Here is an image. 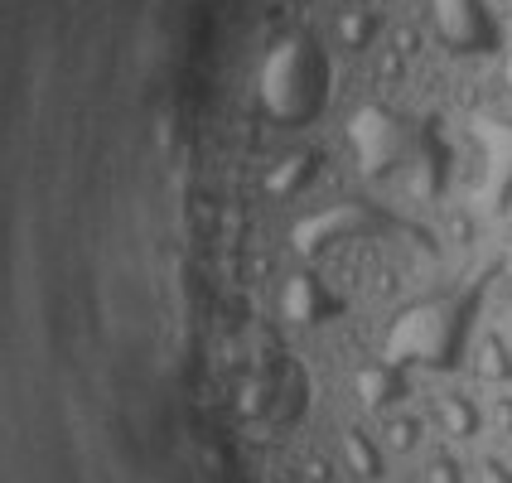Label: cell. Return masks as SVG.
I'll return each instance as SVG.
<instances>
[{
  "label": "cell",
  "instance_id": "2",
  "mask_svg": "<svg viewBox=\"0 0 512 483\" xmlns=\"http://www.w3.org/2000/svg\"><path fill=\"white\" fill-rule=\"evenodd\" d=\"M382 445L372 440V435H363V430H348L343 435V464H348V474L353 479H382Z\"/></svg>",
  "mask_w": 512,
  "mask_h": 483
},
{
  "label": "cell",
  "instance_id": "1",
  "mask_svg": "<svg viewBox=\"0 0 512 483\" xmlns=\"http://www.w3.org/2000/svg\"><path fill=\"white\" fill-rule=\"evenodd\" d=\"M435 426H440V435H450V440H474L484 421H479V406L469 397L445 392V397H435Z\"/></svg>",
  "mask_w": 512,
  "mask_h": 483
},
{
  "label": "cell",
  "instance_id": "5",
  "mask_svg": "<svg viewBox=\"0 0 512 483\" xmlns=\"http://www.w3.org/2000/svg\"><path fill=\"white\" fill-rule=\"evenodd\" d=\"M421 483H464L459 479V464L450 455H430L421 469Z\"/></svg>",
  "mask_w": 512,
  "mask_h": 483
},
{
  "label": "cell",
  "instance_id": "7",
  "mask_svg": "<svg viewBox=\"0 0 512 483\" xmlns=\"http://www.w3.org/2000/svg\"><path fill=\"white\" fill-rule=\"evenodd\" d=\"M508 343H512V339H508Z\"/></svg>",
  "mask_w": 512,
  "mask_h": 483
},
{
  "label": "cell",
  "instance_id": "3",
  "mask_svg": "<svg viewBox=\"0 0 512 483\" xmlns=\"http://www.w3.org/2000/svg\"><path fill=\"white\" fill-rule=\"evenodd\" d=\"M474 372H479V382L503 387L512 377V343L498 339V334H488V339L479 343V353H474Z\"/></svg>",
  "mask_w": 512,
  "mask_h": 483
},
{
  "label": "cell",
  "instance_id": "4",
  "mask_svg": "<svg viewBox=\"0 0 512 483\" xmlns=\"http://www.w3.org/2000/svg\"><path fill=\"white\" fill-rule=\"evenodd\" d=\"M377 445H382L387 455H411V450L421 445V421H416V416H387Z\"/></svg>",
  "mask_w": 512,
  "mask_h": 483
},
{
  "label": "cell",
  "instance_id": "6",
  "mask_svg": "<svg viewBox=\"0 0 512 483\" xmlns=\"http://www.w3.org/2000/svg\"><path fill=\"white\" fill-rule=\"evenodd\" d=\"M479 483H512L508 464H498V459H484V464H479Z\"/></svg>",
  "mask_w": 512,
  "mask_h": 483
}]
</instances>
